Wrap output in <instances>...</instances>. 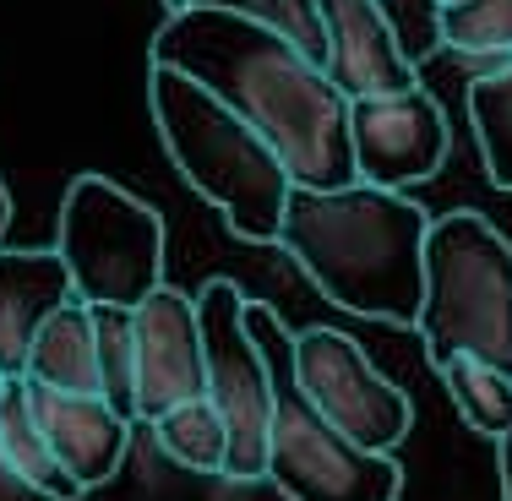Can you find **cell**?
<instances>
[{
	"label": "cell",
	"mask_w": 512,
	"mask_h": 501,
	"mask_svg": "<svg viewBox=\"0 0 512 501\" xmlns=\"http://www.w3.org/2000/svg\"><path fill=\"white\" fill-rule=\"evenodd\" d=\"M0 447H6V458L17 463L39 491H50L55 501H82L88 496L66 469H60L50 436H44L39 414H33V393H28L22 376H0Z\"/></svg>",
	"instance_id": "cell-15"
},
{
	"label": "cell",
	"mask_w": 512,
	"mask_h": 501,
	"mask_svg": "<svg viewBox=\"0 0 512 501\" xmlns=\"http://www.w3.org/2000/svg\"><path fill=\"white\" fill-rule=\"evenodd\" d=\"M376 6L393 22L398 44H404V55L414 66L442 50V0H376Z\"/></svg>",
	"instance_id": "cell-22"
},
{
	"label": "cell",
	"mask_w": 512,
	"mask_h": 501,
	"mask_svg": "<svg viewBox=\"0 0 512 501\" xmlns=\"http://www.w3.org/2000/svg\"><path fill=\"white\" fill-rule=\"evenodd\" d=\"M469 126H474V142H480L491 186L512 191V66L480 71L469 82Z\"/></svg>",
	"instance_id": "cell-19"
},
{
	"label": "cell",
	"mask_w": 512,
	"mask_h": 501,
	"mask_svg": "<svg viewBox=\"0 0 512 501\" xmlns=\"http://www.w3.org/2000/svg\"><path fill=\"white\" fill-rule=\"evenodd\" d=\"M327 39V77L344 99H371V93H409L420 88V66L404 55L393 22L376 0H316Z\"/></svg>",
	"instance_id": "cell-11"
},
{
	"label": "cell",
	"mask_w": 512,
	"mask_h": 501,
	"mask_svg": "<svg viewBox=\"0 0 512 501\" xmlns=\"http://www.w3.org/2000/svg\"><path fill=\"white\" fill-rule=\"evenodd\" d=\"M93 327H99V398L137 425V311L93 305Z\"/></svg>",
	"instance_id": "cell-20"
},
{
	"label": "cell",
	"mask_w": 512,
	"mask_h": 501,
	"mask_svg": "<svg viewBox=\"0 0 512 501\" xmlns=\"http://www.w3.org/2000/svg\"><path fill=\"white\" fill-rule=\"evenodd\" d=\"M442 6H453V0H442Z\"/></svg>",
	"instance_id": "cell-26"
},
{
	"label": "cell",
	"mask_w": 512,
	"mask_h": 501,
	"mask_svg": "<svg viewBox=\"0 0 512 501\" xmlns=\"http://www.w3.org/2000/svg\"><path fill=\"white\" fill-rule=\"evenodd\" d=\"M153 436H158V447H164L169 463H180V469H191V474H218V480H224L229 425H224V414L213 409V398H191V403H180V409L158 414Z\"/></svg>",
	"instance_id": "cell-16"
},
{
	"label": "cell",
	"mask_w": 512,
	"mask_h": 501,
	"mask_svg": "<svg viewBox=\"0 0 512 501\" xmlns=\"http://www.w3.org/2000/svg\"><path fill=\"white\" fill-rule=\"evenodd\" d=\"M295 382L338 431L365 452H398L414 425V403L398 382H387L349 333L306 327L295 333Z\"/></svg>",
	"instance_id": "cell-8"
},
{
	"label": "cell",
	"mask_w": 512,
	"mask_h": 501,
	"mask_svg": "<svg viewBox=\"0 0 512 501\" xmlns=\"http://www.w3.org/2000/svg\"><path fill=\"white\" fill-rule=\"evenodd\" d=\"M425 240L431 213L404 191L382 186H338L306 191L295 186L278 229V251L349 316L414 327L425 305Z\"/></svg>",
	"instance_id": "cell-2"
},
{
	"label": "cell",
	"mask_w": 512,
	"mask_h": 501,
	"mask_svg": "<svg viewBox=\"0 0 512 501\" xmlns=\"http://www.w3.org/2000/svg\"><path fill=\"white\" fill-rule=\"evenodd\" d=\"M0 501H55V496L39 491V485H33L28 474L6 458V447H0Z\"/></svg>",
	"instance_id": "cell-23"
},
{
	"label": "cell",
	"mask_w": 512,
	"mask_h": 501,
	"mask_svg": "<svg viewBox=\"0 0 512 501\" xmlns=\"http://www.w3.org/2000/svg\"><path fill=\"white\" fill-rule=\"evenodd\" d=\"M148 66H175L218 93L240 120H251L295 186L338 191L355 186V148H349V99L284 33L262 28L235 11H169L153 33Z\"/></svg>",
	"instance_id": "cell-1"
},
{
	"label": "cell",
	"mask_w": 512,
	"mask_h": 501,
	"mask_svg": "<svg viewBox=\"0 0 512 501\" xmlns=\"http://www.w3.org/2000/svg\"><path fill=\"white\" fill-rule=\"evenodd\" d=\"M191 398H207L202 316L186 289L164 284L137 305V420L153 425Z\"/></svg>",
	"instance_id": "cell-10"
},
{
	"label": "cell",
	"mask_w": 512,
	"mask_h": 501,
	"mask_svg": "<svg viewBox=\"0 0 512 501\" xmlns=\"http://www.w3.org/2000/svg\"><path fill=\"white\" fill-rule=\"evenodd\" d=\"M246 327L267 354L278 382L273 447H267V480L284 501H398L404 469L393 452L355 447L295 382V333L278 322L273 305H246Z\"/></svg>",
	"instance_id": "cell-5"
},
{
	"label": "cell",
	"mask_w": 512,
	"mask_h": 501,
	"mask_svg": "<svg viewBox=\"0 0 512 501\" xmlns=\"http://www.w3.org/2000/svg\"><path fill=\"white\" fill-rule=\"evenodd\" d=\"M414 333L431 365L458 354L512 376V240L480 213L431 218L425 240V305Z\"/></svg>",
	"instance_id": "cell-4"
},
{
	"label": "cell",
	"mask_w": 512,
	"mask_h": 501,
	"mask_svg": "<svg viewBox=\"0 0 512 501\" xmlns=\"http://www.w3.org/2000/svg\"><path fill=\"white\" fill-rule=\"evenodd\" d=\"M28 382V376H22ZM33 414H39L44 436H50L60 469L82 485V491H99L120 474L131 447V420L99 393H55V387H33Z\"/></svg>",
	"instance_id": "cell-12"
},
{
	"label": "cell",
	"mask_w": 512,
	"mask_h": 501,
	"mask_svg": "<svg viewBox=\"0 0 512 501\" xmlns=\"http://www.w3.org/2000/svg\"><path fill=\"white\" fill-rule=\"evenodd\" d=\"M164 6L169 11H235V17H251V22H262V28L284 33V39L300 44L311 60H327L316 0H164Z\"/></svg>",
	"instance_id": "cell-21"
},
{
	"label": "cell",
	"mask_w": 512,
	"mask_h": 501,
	"mask_svg": "<svg viewBox=\"0 0 512 501\" xmlns=\"http://www.w3.org/2000/svg\"><path fill=\"white\" fill-rule=\"evenodd\" d=\"M246 295L235 278H207L197 295L202 349H207V398L229 425V469L224 480L256 485L267 480V447H273V409L278 382L267 354L256 349L246 327Z\"/></svg>",
	"instance_id": "cell-7"
},
{
	"label": "cell",
	"mask_w": 512,
	"mask_h": 501,
	"mask_svg": "<svg viewBox=\"0 0 512 501\" xmlns=\"http://www.w3.org/2000/svg\"><path fill=\"white\" fill-rule=\"evenodd\" d=\"M442 50L480 71L512 66V0H453L442 6Z\"/></svg>",
	"instance_id": "cell-17"
},
{
	"label": "cell",
	"mask_w": 512,
	"mask_h": 501,
	"mask_svg": "<svg viewBox=\"0 0 512 501\" xmlns=\"http://www.w3.org/2000/svg\"><path fill=\"white\" fill-rule=\"evenodd\" d=\"M349 148H355V180L409 191L447 164L453 131L425 88L371 93V99H349Z\"/></svg>",
	"instance_id": "cell-9"
},
{
	"label": "cell",
	"mask_w": 512,
	"mask_h": 501,
	"mask_svg": "<svg viewBox=\"0 0 512 501\" xmlns=\"http://www.w3.org/2000/svg\"><path fill=\"white\" fill-rule=\"evenodd\" d=\"M436 371H442V382H447V398H453L458 420L469 425V431L502 442L512 431V376L496 371V365H485V360H469V354L436 365Z\"/></svg>",
	"instance_id": "cell-18"
},
{
	"label": "cell",
	"mask_w": 512,
	"mask_h": 501,
	"mask_svg": "<svg viewBox=\"0 0 512 501\" xmlns=\"http://www.w3.org/2000/svg\"><path fill=\"white\" fill-rule=\"evenodd\" d=\"M6 224H11V191L0 186V240H6Z\"/></svg>",
	"instance_id": "cell-25"
},
{
	"label": "cell",
	"mask_w": 512,
	"mask_h": 501,
	"mask_svg": "<svg viewBox=\"0 0 512 501\" xmlns=\"http://www.w3.org/2000/svg\"><path fill=\"white\" fill-rule=\"evenodd\" d=\"M55 251L88 305L137 311L153 289H164V218L109 175H77L66 186Z\"/></svg>",
	"instance_id": "cell-6"
},
{
	"label": "cell",
	"mask_w": 512,
	"mask_h": 501,
	"mask_svg": "<svg viewBox=\"0 0 512 501\" xmlns=\"http://www.w3.org/2000/svg\"><path fill=\"white\" fill-rule=\"evenodd\" d=\"M148 109L158 142H164L169 164L186 175V186L202 202H213L240 240L278 246L295 175L273 142L175 66H148Z\"/></svg>",
	"instance_id": "cell-3"
},
{
	"label": "cell",
	"mask_w": 512,
	"mask_h": 501,
	"mask_svg": "<svg viewBox=\"0 0 512 501\" xmlns=\"http://www.w3.org/2000/svg\"><path fill=\"white\" fill-rule=\"evenodd\" d=\"M496 474H502V501H512V431L496 442Z\"/></svg>",
	"instance_id": "cell-24"
},
{
	"label": "cell",
	"mask_w": 512,
	"mask_h": 501,
	"mask_svg": "<svg viewBox=\"0 0 512 501\" xmlns=\"http://www.w3.org/2000/svg\"><path fill=\"white\" fill-rule=\"evenodd\" d=\"M71 300H77V284H71L55 246L50 251H6L0 246V376L28 371L33 338Z\"/></svg>",
	"instance_id": "cell-13"
},
{
	"label": "cell",
	"mask_w": 512,
	"mask_h": 501,
	"mask_svg": "<svg viewBox=\"0 0 512 501\" xmlns=\"http://www.w3.org/2000/svg\"><path fill=\"white\" fill-rule=\"evenodd\" d=\"M33 387H55V393H99V327H93V305L71 300L44 322L28 354Z\"/></svg>",
	"instance_id": "cell-14"
}]
</instances>
